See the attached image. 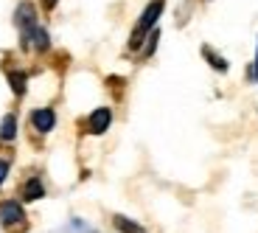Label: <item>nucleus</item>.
I'll return each mask as SVG.
<instances>
[{"mask_svg": "<svg viewBox=\"0 0 258 233\" xmlns=\"http://www.w3.org/2000/svg\"><path fill=\"white\" fill-rule=\"evenodd\" d=\"M163 6H166V0H149V6L143 9L141 20H138V26H135V31H132V39H129V48H132V51H138V48L143 45V37L155 28L157 17L163 14Z\"/></svg>", "mask_w": 258, "mask_h": 233, "instance_id": "nucleus-1", "label": "nucleus"}, {"mask_svg": "<svg viewBox=\"0 0 258 233\" xmlns=\"http://www.w3.org/2000/svg\"><path fill=\"white\" fill-rule=\"evenodd\" d=\"M17 26L23 28V45H28V37L37 28V12L31 3H20L17 6Z\"/></svg>", "mask_w": 258, "mask_h": 233, "instance_id": "nucleus-2", "label": "nucleus"}, {"mask_svg": "<svg viewBox=\"0 0 258 233\" xmlns=\"http://www.w3.org/2000/svg\"><path fill=\"white\" fill-rule=\"evenodd\" d=\"M110 121H112V112L107 110V107H98V110L90 115V132H93V135H101V132H107Z\"/></svg>", "mask_w": 258, "mask_h": 233, "instance_id": "nucleus-3", "label": "nucleus"}, {"mask_svg": "<svg viewBox=\"0 0 258 233\" xmlns=\"http://www.w3.org/2000/svg\"><path fill=\"white\" fill-rule=\"evenodd\" d=\"M31 124L39 132H51L53 124H56V115H53V110H34L31 112Z\"/></svg>", "mask_w": 258, "mask_h": 233, "instance_id": "nucleus-4", "label": "nucleus"}, {"mask_svg": "<svg viewBox=\"0 0 258 233\" xmlns=\"http://www.w3.org/2000/svg\"><path fill=\"white\" fill-rule=\"evenodd\" d=\"M0 219L6 222V225L23 222V219H26V214H23V205H17V202H3V205H0Z\"/></svg>", "mask_w": 258, "mask_h": 233, "instance_id": "nucleus-5", "label": "nucleus"}, {"mask_svg": "<svg viewBox=\"0 0 258 233\" xmlns=\"http://www.w3.org/2000/svg\"><path fill=\"white\" fill-rule=\"evenodd\" d=\"M28 39L34 42V48H37V51H48V48H51V39H48V31H45V28H39V26L31 31V37H28Z\"/></svg>", "mask_w": 258, "mask_h": 233, "instance_id": "nucleus-6", "label": "nucleus"}, {"mask_svg": "<svg viewBox=\"0 0 258 233\" xmlns=\"http://www.w3.org/2000/svg\"><path fill=\"white\" fill-rule=\"evenodd\" d=\"M17 135V118L14 115H6L3 124H0V141H12Z\"/></svg>", "mask_w": 258, "mask_h": 233, "instance_id": "nucleus-7", "label": "nucleus"}, {"mask_svg": "<svg viewBox=\"0 0 258 233\" xmlns=\"http://www.w3.org/2000/svg\"><path fill=\"white\" fill-rule=\"evenodd\" d=\"M23 197H26V200H39V197H45V188H42V183L34 177V180L26 183V188H23Z\"/></svg>", "mask_w": 258, "mask_h": 233, "instance_id": "nucleus-8", "label": "nucleus"}, {"mask_svg": "<svg viewBox=\"0 0 258 233\" xmlns=\"http://www.w3.org/2000/svg\"><path fill=\"white\" fill-rule=\"evenodd\" d=\"M9 82H12V90L17 93V96H23V93H26V73H20V71L9 73Z\"/></svg>", "mask_w": 258, "mask_h": 233, "instance_id": "nucleus-9", "label": "nucleus"}, {"mask_svg": "<svg viewBox=\"0 0 258 233\" xmlns=\"http://www.w3.org/2000/svg\"><path fill=\"white\" fill-rule=\"evenodd\" d=\"M202 53H205V56H208V62H211V65L216 68V71H222V73L227 71V62H225V59L219 56V53H213L211 48H202Z\"/></svg>", "mask_w": 258, "mask_h": 233, "instance_id": "nucleus-10", "label": "nucleus"}, {"mask_svg": "<svg viewBox=\"0 0 258 233\" xmlns=\"http://www.w3.org/2000/svg\"><path fill=\"white\" fill-rule=\"evenodd\" d=\"M115 227L121 233H141V227H138L132 219H126V216H115Z\"/></svg>", "mask_w": 258, "mask_h": 233, "instance_id": "nucleus-11", "label": "nucleus"}, {"mask_svg": "<svg viewBox=\"0 0 258 233\" xmlns=\"http://www.w3.org/2000/svg\"><path fill=\"white\" fill-rule=\"evenodd\" d=\"M146 39H149V42H146V48H143V53H146V56H152V53H155V48H157V39H160V31H155V28H152Z\"/></svg>", "mask_w": 258, "mask_h": 233, "instance_id": "nucleus-12", "label": "nucleus"}, {"mask_svg": "<svg viewBox=\"0 0 258 233\" xmlns=\"http://www.w3.org/2000/svg\"><path fill=\"white\" fill-rule=\"evenodd\" d=\"M6 174H9V163H6V160H0V186H3Z\"/></svg>", "mask_w": 258, "mask_h": 233, "instance_id": "nucleus-13", "label": "nucleus"}, {"mask_svg": "<svg viewBox=\"0 0 258 233\" xmlns=\"http://www.w3.org/2000/svg\"><path fill=\"white\" fill-rule=\"evenodd\" d=\"M42 3H45V9H53L59 3V0H42Z\"/></svg>", "mask_w": 258, "mask_h": 233, "instance_id": "nucleus-14", "label": "nucleus"}, {"mask_svg": "<svg viewBox=\"0 0 258 233\" xmlns=\"http://www.w3.org/2000/svg\"><path fill=\"white\" fill-rule=\"evenodd\" d=\"M255 79H258V56H255Z\"/></svg>", "mask_w": 258, "mask_h": 233, "instance_id": "nucleus-15", "label": "nucleus"}]
</instances>
